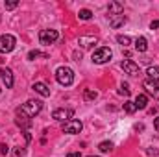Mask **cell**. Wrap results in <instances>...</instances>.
<instances>
[{"instance_id": "cell-9", "label": "cell", "mask_w": 159, "mask_h": 157, "mask_svg": "<svg viewBox=\"0 0 159 157\" xmlns=\"http://www.w3.org/2000/svg\"><path fill=\"white\" fill-rule=\"evenodd\" d=\"M144 89L148 91V94H152L156 100H159V81H152V79H144Z\"/></svg>"}, {"instance_id": "cell-30", "label": "cell", "mask_w": 159, "mask_h": 157, "mask_svg": "<svg viewBox=\"0 0 159 157\" xmlns=\"http://www.w3.org/2000/svg\"><path fill=\"white\" fill-rule=\"evenodd\" d=\"M154 128H156V129L159 131V117H157V118H154Z\"/></svg>"}, {"instance_id": "cell-24", "label": "cell", "mask_w": 159, "mask_h": 157, "mask_svg": "<svg viewBox=\"0 0 159 157\" xmlns=\"http://www.w3.org/2000/svg\"><path fill=\"white\" fill-rule=\"evenodd\" d=\"M119 92L124 94V96H129V92H131V91H129V85H128V83H122L120 89H119Z\"/></svg>"}, {"instance_id": "cell-7", "label": "cell", "mask_w": 159, "mask_h": 157, "mask_svg": "<svg viewBox=\"0 0 159 157\" xmlns=\"http://www.w3.org/2000/svg\"><path fill=\"white\" fill-rule=\"evenodd\" d=\"M72 117H74L72 109H56V111H52V118L59 120V122H69V120H72Z\"/></svg>"}, {"instance_id": "cell-19", "label": "cell", "mask_w": 159, "mask_h": 157, "mask_svg": "<svg viewBox=\"0 0 159 157\" xmlns=\"http://www.w3.org/2000/svg\"><path fill=\"white\" fill-rule=\"evenodd\" d=\"M96 96H98V92H96V91H93V89H85V91H83V100H85V102L94 100Z\"/></svg>"}, {"instance_id": "cell-18", "label": "cell", "mask_w": 159, "mask_h": 157, "mask_svg": "<svg viewBox=\"0 0 159 157\" xmlns=\"http://www.w3.org/2000/svg\"><path fill=\"white\" fill-rule=\"evenodd\" d=\"M91 17H93V11H91V9H80L78 11L80 20H91Z\"/></svg>"}, {"instance_id": "cell-26", "label": "cell", "mask_w": 159, "mask_h": 157, "mask_svg": "<svg viewBox=\"0 0 159 157\" xmlns=\"http://www.w3.org/2000/svg\"><path fill=\"white\" fill-rule=\"evenodd\" d=\"M7 152H9V146H7V144H0V154H2V155H6Z\"/></svg>"}, {"instance_id": "cell-27", "label": "cell", "mask_w": 159, "mask_h": 157, "mask_svg": "<svg viewBox=\"0 0 159 157\" xmlns=\"http://www.w3.org/2000/svg\"><path fill=\"white\" fill-rule=\"evenodd\" d=\"M146 152H148V155H152V157H156V155L159 154V150H157V148H148Z\"/></svg>"}, {"instance_id": "cell-1", "label": "cell", "mask_w": 159, "mask_h": 157, "mask_svg": "<svg viewBox=\"0 0 159 157\" xmlns=\"http://www.w3.org/2000/svg\"><path fill=\"white\" fill-rule=\"evenodd\" d=\"M41 109H43V102H39V100H28L26 104H22V107L17 109V113H20V115H24L28 118H34L35 115L41 113Z\"/></svg>"}, {"instance_id": "cell-28", "label": "cell", "mask_w": 159, "mask_h": 157, "mask_svg": "<svg viewBox=\"0 0 159 157\" xmlns=\"http://www.w3.org/2000/svg\"><path fill=\"white\" fill-rule=\"evenodd\" d=\"M15 155H17V157H22V155H24V150H22V148H17V150H15Z\"/></svg>"}, {"instance_id": "cell-11", "label": "cell", "mask_w": 159, "mask_h": 157, "mask_svg": "<svg viewBox=\"0 0 159 157\" xmlns=\"http://www.w3.org/2000/svg\"><path fill=\"white\" fill-rule=\"evenodd\" d=\"M98 43V37H93V35H81L78 39V44L81 48H91Z\"/></svg>"}, {"instance_id": "cell-16", "label": "cell", "mask_w": 159, "mask_h": 157, "mask_svg": "<svg viewBox=\"0 0 159 157\" xmlns=\"http://www.w3.org/2000/svg\"><path fill=\"white\" fill-rule=\"evenodd\" d=\"M135 107L137 109H144L146 107V104H148V96L146 94H137V98H135Z\"/></svg>"}, {"instance_id": "cell-6", "label": "cell", "mask_w": 159, "mask_h": 157, "mask_svg": "<svg viewBox=\"0 0 159 157\" xmlns=\"http://www.w3.org/2000/svg\"><path fill=\"white\" fill-rule=\"evenodd\" d=\"M15 44H17V41H15V37H13L11 34L0 35V52H2V54L11 52V50L15 48Z\"/></svg>"}, {"instance_id": "cell-14", "label": "cell", "mask_w": 159, "mask_h": 157, "mask_svg": "<svg viewBox=\"0 0 159 157\" xmlns=\"http://www.w3.org/2000/svg\"><path fill=\"white\" fill-rule=\"evenodd\" d=\"M126 20H128V19H126L124 15H115V17H109V26L117 30V28H120V26H124V24H126Z\"/></svg>"}, {"instance_id": "cell-29", "label": "cell", "mask_w": 159, "mask_h": 157, "mask_svg": "<svg viewBox=\"0 0 159 157\" xmlns=\"http://www.w3.org/2000/svg\"><path fill=\"white\" fill-rule=\"evenodd\" d=\"M150 28H152V30H157L159 28V20H154V22L150 24Z\"/></svg>"}, {"instance_id": "cell-4", "label": "cell", "mask_w": 159, "mask_h": 157, "mask_svg": "<svg viewBox=\"0 0 159 157\" xmlns=\"http://www.w3.org/2000/svg\"><path fill=\"white\" fill-rule=\"evenodd\" d=\"M57 39H59L57 30H41V32H39V43H41V44H44V46L54 44Z\"/></svg>"}, {"instance_id": "cell-21", "label": "cell", "mask_w": 159, "mask_h": 157, "mask_svg": "<svg viewBox=\"0 0 159 157\" xmlns=\"http://www.w3.org/2000/svg\"><path fill=\"white\" fill-rule=\"evenodd\" d=\"M98 150H100V152H111V150H113V142H111V141H104V142L98 144Z\"/></svg>"}, {"instance_id": "cell-25", "label": "cell", "mask_w": 159, "mask_h": 157, "mask_svg": "<svg viewBox=\"0 0 159 157\" xmlns=\"http://www.w3.org/2000/svg\"><path fill=\"white\" fill-rule=\"evenodd\" d=\"M4 6H6V9H15L19 6V2H6Z\"/></svg>"}, {"instance_id": "cell-22", "label": "cell", "mask_w": 159, "mask_h": 157, "mask_svg": "<svg viewBox=\"0 0 159 157\" xmlns=\"http://www.w3.org/2000/svg\"><path fill=\"white\" fill-rule=\"evenodd\" d=\"M35 57H48V56L43 54V52H39V50H32V52L28 54V59H35Z\"/></svg>"}, {"instance_id": "cell-20", "label": "cell", "mask_w": 159, "mask_h": 157, "mask_svg": "<svg viewBox=\"0 0 159 157\" xmlns=\"http://www.w3.org/2000/svg\"><path fill=\"white\" fill-rule=\"evenodd\" d=\"M124 111H126L128 115H133V113L137 111V107H135V104H133V102L126 100V102H124Z\"/></svg>"}, {"instance_id": "cell-10", "label": "cell", "mask_w": 159, "mask_h": 157, "mask_svg": "<svg viewBox=\"0 0 159 157\" xmlns=\"http://www.w3.org/2000/svg\"><path fill=\"white\" fill-rule=\"evenodd\" d=\"M0 78H2L4 85H6L7 89L13 87V72H11L9 69H2V67H0Z\"/></svg>"}, {"instance_id": "cell-32", "label": "cell", "mask_w": 159, "mask_h": 157, "mask_svg": "<svg viewBox=\"0 0 159 157\" xmlns=\"http://www.w3.org/2000/svg\"><path fill=\"white\" fill-rule=\"evenodd\" d=\"M24 137H26V141H28V142H30V141H32V135H30V133H28V131H24Z\"/></svg>"}, {"instance_id": "cell-17", "label": "cell", "mask_w": 159, "mask_h": 157, "mask_svg": "<svg viewBox=\"0 0 159 157\" xmlns=\"http://www.w3.org/2000/svg\"><path fill=\"white\" fill-rule=\"evenodd\" d=\"M146 74H148V79H152V81H159V67H148V70H146Z\"/></svg>"}, {"instance_id": "cell-2", "label": "cell", "mask_w": 159, "mask_h": 157, "mask_svg": "<svg viewBox=\"0 0 159 157\" xmlns=\"http://www.w3.org/2000/svg\"><path fill=\"white\" fill-rule=\"evenodd\" d=\"M56 79H57L59 85L69 87V85H72V81H74V70L69 69V67H59V69L56 70Z\"/></svg>"}, {"instance_id": "cell-23", "label": "cell", "mask_w": 159, "mask_h": 157, "mask_svg": "<svg viewBox=\"0 0 159 157\" xmlns=\"http://www.w3.org/2000/svg\"><path fill=\"white\" fill-rule=\"evenodd\" d=\"M117 41H119V43L122 44V46H128V44L131 43V39H129L128 35H117Z\"/></svg>"}, {"instance_id": "cell-8", "label": "cell", "mask_w": 159, "mask_h": 157, "mask_svg": "<svg viewBox=\"0 0 159 157\" xmlns=\"http://www.w3.org/2000/svg\"><path fill=\"white\" fill-rule=\"evenodd\" d=\"M120 69H122L126 74H129V76H137V74H139V65L133 63L131 59H124V61L120 63Z\"/></svg>"}, {"instance_id": "cell-3", "label": "cell", "mask_w": 159, "mask_h": 157, "mask_svg": "<svg viewBox=\"0 0 159 157\" xmlns=\"http://www.w3.org/2000/svg\"><path fill=\"white\" fill-rule=\"evenodd\" d=\"M111 57H113V52L107 48V46H100L98 50H94L93 52V63H96V65H104V63H107V61H111Z\"/></svg>"}, {"instance_id": "cell-13", "label": "cell", "mask_w": 159, "mask_h": 157, "mask_svg": "<svg viewBox=\"0 0 159 157\" xmlns=\"http://www.w3.org/2000/svg\"><path fill=\"white\" fill-rule=\"evenodd\" d=\"M37 94H41L43 98H48L50 96V89H48V85L46 83H43V81H37V83H34V87H32Z\"/></svg>"}, {"instance_id": "cell-31", "label": "cell", "mask_w": 159, "mask_h": 157, "mask_svg": "<svg viewBox=\"0 0 159 157\" xmlns=\"http://www.w3.org/2000/svg\"><path fill=\"white\" fill-rule=\"evenodd\" d=\"M67 157H81V154L80 152H72V154H69Z\"/></svg>"}, {"instance_id": "cell-33", "label": "cell", "mask_w": 159, "mask_h": 157, "mask_svg": "<svg viewBox=\"0 0 159 157\" xmlns=\"http://www.w3.org/2000/svg\"><path fill=\"white\" fill-rule=\"evenodd\" d=\"M89 157H98V155H89Z\"/></svg>"}, {"instance_id": "cell-12", "label": "cell", "mask_w": 159, "mask_h": 157, "mask_svg": "<svg viewBox=\"0 0 159 157\" xmlns=\"http://www.w3.org/2000/svg\"><path fill=\"white\" fill-rule=\"evenodd\" d=\"M107 11H109V17L122 15V11H124V4H122V2H109V6H107Z\"/></svg>"}, {"instance_id": "cell-15", "label": "cell", "mask_w": 159, "mask_h": 157, "mask_svg": "<svg viewBox=\"0 0 159 157\" xmlns=\"http://www.w3.org/2000/svg\"><path fill=\"white\" fill-rule=\"evenodd\" d=\"M146 48H148V41H146V37H137L135 39V50L137 52H146Z\"/></svg>"}, {"instance_id": "cell-5", "label": "cell", "mask_w": 159, "mask_h": 157, "mask_svg": "<svg viewBox=\"0 0 159 157\" xmlns=\"http://www.w3.org/2000/svg\"><path fill=\"white\" fill-rule=\"evenodd\" d=\"M83 129V124L80 122V120H69V122H63V126H61V131L63 133H69V135H76Z\"/></svg>"}]
</instances>
